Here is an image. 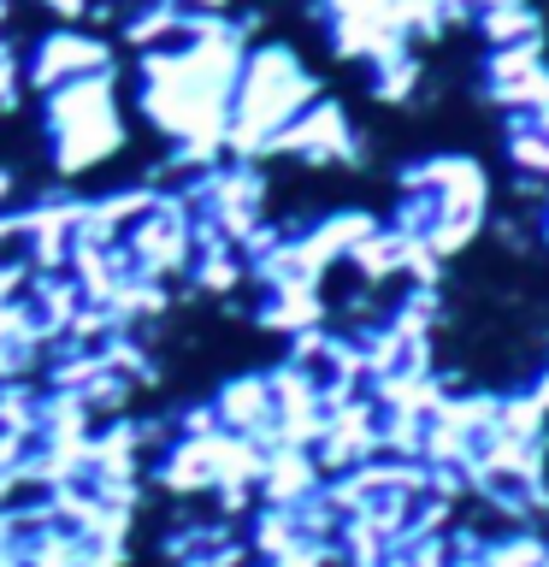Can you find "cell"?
<instances>
[{
    "mask_svg": "<svg viewBox=\"0 0 549 567\" xmlns=\"http://www.w3.org/2000/svg\"><path fill=\"white\" fill-rule=\"evenodd\" d=\"M278 142L290 154L313 159V166H336V159L354 154V131H349V118H343V106H336V101H308Z\"/></svg>",
    "mask_w": 549,
    "mask_h": 567,
    "instance_id": "6da1fadb",
    "label": "cell"
},
{
    "mask_svg": "<svg viewBox=\"0 0 549 567\" xmlns=\"http://www.w3.org/2000/svg\"><path fill=\"white\" fill-rule=\"evenodd\" d=\"M473 30L485 35L490 48H520V42H538L543 35V18H538L531 0H503V7H490Z\"/></svg>",
    "mask_w": 549,
    "mask_h": 567,
    "instance_id": "7a4b0ae2",
    "label": "cell"
}]
</instances>
